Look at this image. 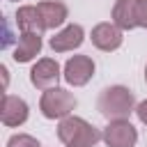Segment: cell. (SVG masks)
Listing matches in <instances>:
<instances>
[{
  "mask_svg": "<svg viewBox=\"0 0 147 147\" xmlns=\"http://www.w3.org/2000/svg\"><path fill=\"white\" fill-rule=\"evenodd\" d=\"M136 96L129 87L124 85H110L106 90H101L99 99H96V108L99 113L113 122V119H129L131 113H136Z\"/></svg>",
  "mask_w": 147,
  "mask_h": 147,
  "instance_id": "obj_1",
  "label": "cell"
},
{
  "mask_svg": "<svg viewBox=\"0 0 147 147\" xmlns=\"http://www.w3.org/2000/svg\"><path fill=\"white\" fill-rule=\"evenodd\" d=\"M57 138L64 147H94L101 140V131L78 115H69L57 124Z\"/></svg>",
  "mask_w": 147,
  "mask_h": 147,
  "instance_id": "obj_2",
  "label": "cell"
},
{
  "mask_svg": "<svg viewBox=\"0 0 147 147\" xmlns=\"http://www.w3.org/2000/svg\"><path fill=\"white\" fill-rule=\"evenodd\" d=\"M76 106H78L76 96L69 90L60 87V85L46 90L41 94V99H39V110H41V115L46 119H64V117L74 115Z\"/></svg>",
  "mask_w": 147,
  "mask_h": 147,
  "instance_id": "obj_3",
  "label": "cell"
},
{
  "mask_svg": "<svg viewBox=\"0 0 147 147\" xmlns=\"http://www.w3.org/2000/svg\"><path fill=\"white\" fill-rule=\"evenodd\" d=\"M94 71H96V64H94V60L90 55H74V57H69L64 62L62 78L71 87H83V85H87L92 80Z\"/></svg>",
  "mask_w": 147,
  "mask_h": 147,
  "instance_id": "obj_4",
  "label": "cell"
},
{
  "mask_svg": "<svg viewBox=\"0 0 147 147\" xmlns=\"http://www.w3.org/2000/svg\"><path fill=\"white\" fill-rule=\"evenodd\" d=\"M101 140L108 147H136V142H138V129L129 119H113L101 131Z\"/></svg>",
  "mask_w": 147,
  "mask_h": 147,
  "instance_id": "obj_5",
  "label": "cell"
},
{
  "mask_svg": "<svg viewBox=\"0 0 147 147\" xmlns=\"http://www.w3.org/2000/svg\"><path fill=\"white\" fill-rule=\"evenodd\" d=\"M60 78H62V67L53 57H41L30 69V83L41 92H46L51 87H57Z\"/></svg>",
  "mask_w": 147,
  "mask_h": 147,
  "instance_id": "obj_6",
  "label": "cell"
},
{
  "mask_svg": "<svg viewBox=\"0 0 147 147\" xmlns=\"http://www.w3.org/2000/svg\"><path fill=\"white\" fill-rule=\"evenodd\" d=\"M90 39H92V46L103 51V53H113L122 46L124 41V32L113 23V21H103V23H96L90 32Z\"/></svg>",
  "mask_w": 147,
  "mask_h": 147,
  "instance_id": "obj_7",
  "label": "cell"
},
{
  "mask_svg": "<svg viewBox=\"0 0 147 147\" xmlns=\"http://www.w3.org/2000/svg\"><path fill=\"white\" fill-rule=\"evenodd\" d=\"M30 117V108L25 103V99L16 96V94H5L2 96V106H0V119L5 126L16 129L23 126Z\"/></svg>",
  "mask_w": 147,
  "mask_h": 147,
  "instance_id": "obj_8",
  "label": "cell"
},
{
  "mask_svg": "<svg viewBox=\"0 0 147 147\" xmlns=\"http://www.w3.org/2000/svg\"><path fill=\"white\" fill-rule=\"evenodd\" d=\"M85 41V30L80 23H69L64 25L60 32H55V37H51L48 46L55 51V53H69V51H76L80 48Z\"/></svg>",
  "mask_w": 147,
  "mask_h": 147,
  "instance_id": "obj_9",
  "label": "cell"
},
{
  "mask_svg": "<svg viewBox=\"0 0 147 147\" xmlns=\"http://www.w3.org/2000/svg\"><path fill=\"white\" fill-rule=\"evenodd\" d=\"M41 46H44V41H41V34L39 32H21V37H18V41L14 46V55L11 57L18 64L32 62L41 53Z\"/></svg>",
  "mask_w": 147,
  "mask_h": 147,
  "instance_id": "obj_10",
  "label": "cell"
},
{
  "mask_svg": "<svg viewBox=\"0 0 147 147\" xmlns=\"http://www.w3.org/2000/svg\"><path fill=\"white\" fill-rule=\"evenodd\" d=\"M37 9H39V16H41L46 30H55V28L64 25L69 18V9L60 0H41V2H37Z\"/></svg>",
  "mask_w": 147,
  "mask_h": 147,
  "instance_id": "obj_11",
  "label": "cell"
},
{
  "mask_svg": "<svg viewBox=\"0 0 147 147\" xmlns=\"http://www.w3.org/2000/svg\"><path fill=\"white\" fill-rule=\"evenodd\" d=\"M110 18L122 32L138 28V0H115Z\"/></svg>",
  "mask_w": 147,
  "mask_h": 147,
  "instance_id": "obj_12",
  "label": "cell"
},
{
  "mask_svg": "<svg viewBox=\"0 0 147 147\" xmlns=\"http://www.w3.org/2000/svg\"><path fill=\"white\" fill-rule=\"evenodd\" d=\"M14 21H16V28L21 30V32H44L46 28H44V21H41V16H39V9H37V5H21L18 9H16V16H14Z\"/></svg>",
  "mask_w": 147,
  "mask_h": 147,
  "instance_id": "obj_13",
  "label": "cell"
},
{
  "mask_svg": "<svg viewBox=\"0 0 147 147\" xmlns=\"http://www.w3.org/2000/svg\"><path fill=\"white\" fill-rule=\"evenodd\" d=\"M7 147H41L39 140L30 133H14L9 140H7Z\"/></svg>",
  "mask_w": 147,
  "mask_h": 147,
  "instance_id": "obj_14",
  "label": "cell"
},
{
  "mask_svg": "<svg viewBox=\"0 0 147 147\" xmlns=\"http://www.w3.org/2000/svg\"><path fill=\"white\" fill-rule=\"evenodd\" d=\"M138 28H147V0H138Z\"/></svg>",
  "mask_w": 147,
  "mask_h": 147,
  "instance_id": "obj_15",
  "label": "cell"
},
{
  "mask_svg": "<svg viewBox=\"0 0 147 147\" xmlns=\"http://www.w3.org/2000/svg\"><path fill=\"white\" fill-rule=\"evenodd\" d=\"M136 115H138V119L147 126V99H142V101L136 106Z\"/></svg>",
  "mask_w": 147,
  "mask_h": 147,
  "instance_id": "obj_16",
  "label": "cell"
},
{
  "mask_svg": "<svg viewBox=\"0 0 147 147\" xmlns=\"http://www.w3.org/2000/svg\"><path fill=\"white\" fill-rule=\"evenodd\" d=\"M11 44V30H9V23L5 21V39H2V48H7Z\"/></svg>",
  "mask_w": 147,
  "mask_h": 147,
  "instance_id": "obj_17",
  "label": "cell"
},
{
  "mask_svg": "<svg viewBox=\"0 0 147 147\" xmlns=\"http://www.w3.org/2000/svg\"><path fill=\"white\" fill-rule=\"evenodd\" d=\"M145 83H147V64H145Z\"/></svg>",
  "mask_w": 147,
  "mask_h": 147,
  "instance_id": "obj_18",
  "label": "cell"
},
{
  "mask_svg": "<svg viewBox=\"0 0 147 147\" xmlns=\"http://www.w3.org/2000/svg\"><path fill=\"white\" fill-rule=\"evenodd\" d=\"M9 2H18V0H9Z\"/></svg>",
  "mask_w": 147,
  "mask_h": 147,
  "instance_id": "obj_19",
  "label": "cell"
}]
</instances>
